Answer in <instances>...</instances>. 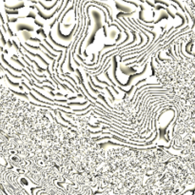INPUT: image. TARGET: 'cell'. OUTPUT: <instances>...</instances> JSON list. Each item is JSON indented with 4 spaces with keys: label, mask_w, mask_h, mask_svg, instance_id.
Segmentation results:
<instances>
[{
    "label": "cell",
    "mask_w": 195,
    "mask_h": 195,
    "mask_svg": "<svg viewBox=\"0 0 195 195\" xmlns=\"http://www.w3.org/2000/svg\"><path fill=\"white\" fill-rule=\"evenodd\" d=\"M6 14H18V11H9L8 9H6Z\"/></svg>",
    "instance_id": "7a4b0ae2"
},
{
    "label": "cell",
    "mask_w": 195,
    "mask_h": 195,
    "mask_svg": "<svg viewBox=\"0 0 195 195\" xmlns=\"http://www.w3.org/2000/svg\"><path fill=\"white\" fill-rule=\"evenodd\" d=\"M3 1H6V0H3Z\"/></svg>",
    "instance_id": "5b68a950"
},
{
    "label": "cell",
    "mask_w": 195,
    "mask_h": 195,
    "mask_svg": "<svg viewBox=\"0 0 195 195\" xmlns=\"http://www.w3.org/2000/svg\"><path fill=\"white\" fill-rule=\"evenodd\" d=\"M0 78H1V76H0Z\"/></svg>",
    "instance_id": "8992f818"
},
{
    "label": "cell",
    "mask_w": 195,
    "mask_h": 195,
    "mask_svg": "<svg viewBox=\"0 0 195 195\" xmlns=\"http://www.w3.org/2000/svg\"><path fill=\"white\" fill-rule=\"evenodd\" d=\"M0 18H1V20H2V23H4V20H3V16H2L1 13H0Z\"/></svg>",
    "instance_id": "3957f363"
},
{
    "label": "cell",
    "mask_w": 195,
    "mask_h": 195,
    "mask_svg": "<svg viewBox=\"0 0 195 195\" xmlns=\"http://www.w3.org/2000/svg\"><path fill=\"white\" fill-rule=\"evenodd\" d=\"M29 1H32V0H29Z\"/></svg>",
    "instance_id": "277c9868"
},
{
    "label": "cell",
    "mask_w": 195,
    "mask_h": 195,
    "mask_svg": "<svg viewBox=\"0 0 195 195\" xmlns=\"http://www.w3.org/2000/svg\"><path fill=\"white\" fill-rule=\"evenodd\" d=\"M25 4H24L23 2H20L18 3L17 5H15V6H7V5H5V9H10V10H17V9H20V8H23Z\"/></svg>",
    "instance_id": "6da1fadb"
}]
</instances>
